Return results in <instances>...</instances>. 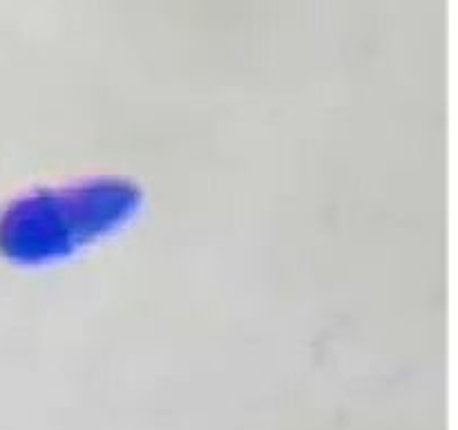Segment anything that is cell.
Returning a JSON list of instances; mask_svg holds the SVG:
<instances>
[{
  "mask_svg": "<svg viewBox=\"0 0 458 430\" xmlns=\"http://www.w3.org/2000/svg\"><path fill=\"white\" fill-rule=\"evenodd\" d=\"M146 193L128 177H89L18 197L0 218V251L22 267H52L125 231Z\"/></svg>",
  "mask_w": 458,
  "mask_h": 430,
  "instance_id": "1",
  "label": "cell"
}]
</instances>
